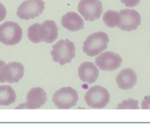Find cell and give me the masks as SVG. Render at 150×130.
Listing matches in <instances>:
<instances>
[{"mask_svg":"<svg viewBox=\"0 0 150 130\" xmlns=\"http://www.w3.org/2000/svg\"><path fill=\"white\" fill-rule=\"evenodd\" d=\"M119 88L122 90H130L136 85L137 82V75L131 69H125L122 71L116 79Z\"/></svg>","mask_w":150,"mask_h":130,"instance_id":"5bb4252c","label":"cell"},{"mask_svg":"<svg viewBox=\"0 0 150 130\" xmlns=\"http://www.w3.org/2000/svg\"><path fill=\"white\" fill-rule=\"evenodd\" d=\"M16 100V94L10 85H0V105L9 106Z\"/></svg>","mask_w":150,"mask_h":130,"instance_id":"2e32d148","label":"cell"},{"mask_svg":"<svg viewBox=\"0 0 150 130\" xmlns=\"http://www.w3.org/2000/svg\"><path fill=\"white\" fill-rule=\"evenodd\" d=\"M122 59L118 54L111 51L102 53L95 59V63L102 71H112L121 66Z\"/></svg>","mask_w":150,"mask_h":130,"instance_id":"9c48e42d","label":"cell"},{"mask_svg":"<svg viewBox=\"0 0 150 130\" xmlns=\"http://www.w3.org/2000/svg\"><path fill=\"white\" fill-rule=\"evenodd\" d=\"M58 27L55 21H45L39 26V36L42 42L52 44L58 38Z\"/></svg>","mask_w":150,"mask_h":130,"instance_id":"7c38bea8","label":"cell"},{"mask_svg":"<svg viewBox=\"0 0 150 130\" xmlns=\"http://www.w3.org/2000/svg\"><path fill=\"white\" fill-rule=\"evenodd\" d=\"M139 108V101L136 99H133L125 100L119 104L118 107H117L118 110H127V109L138 110Z\"/></svg>","mask_w":150,"mask_h":130,"instance_id":"d6986e66","label":"cell"},{"mask_svg":"<svg viewBox=\"0 0 150 130\" xmlns=\"http://www.w3.org/2000/svg\"><path fill=\"white\" fill-rule=\"evenodd\" d=\"M79 76L81 80L88 84L95 82L99 76V70L91 62H84L79 68Z\"/></svg>","mask_w":150,"mask_h":130,"instance_id":"4fadbf2b","label":"cell"},{"mask_svg":"<svg viewBox=\"0 0 150 130\" xmlns=\"http://www.w3.org/2000/svg\"><path fill=\"white\" fill-rule=\"evenodd\" d=\"M39 26L40 24L36 23L29 26L28 29V38L29 41L35 44H39V43L42 42L39 36Z\"/></svg>","mask_w":150,"mask_h":130,"instance_id":"ac0fdd59","label":"cell"},{"mask_svg":"<svg viewBox=\"0 0 150 130\" xmlns=\"http://www.w3.org/2000/svg\"><path fill=\"white\" fill-rule=\"evenodd\" d=\"M2 74L6 82L17 83L24 75V67L18 62H11L4 66Z\"/></svg>","mask_w":150,"mask_h":130,"instance_id":"8fae6325","label":"cell"},{"mask_svg":"<svg viewBox=\"0 0 150 130\" xmlns=\"http://www.w3.org/2000/svg\"><path fill=\"white\" fill-rule=\"evenodd\" d=\"M120 23L117 27L127 32L136 30L140 26L142 17L139 12L132 9H125L119 12Z\"/></svg>","mask_w":150,"mask_h":130,"instance_id":"ba28073f","label":"cell"},{"mask_svg":"<svg viewBox=\"0 0 150 130\" xmlns=\"http://www.w3.org/2000/svg\"><path fill=\"white\" fill-rule=\"evenodd\" d=\"M142 108L143 110H150V96L144 99L142 102Z\"/></svg>","mask_w":150,"mask_h":130,"instance_id":"44dd1931","label":"cell"},{"mask_svg":"<svg viewBox=\"0 0 150 130\" xmlns=\"http://www.w3.org/2000/svg\"><path fill=\"white\" fill-rule=\"evenodd\" d=\"M103 20L108 27L114 28L118 26L120 23V13L115 10H108L104 13Z\"/></svg>","mask_w":150,"mask_h":130,"instance_id":"e0dca14e","label":"cell"},{"mask_svg":"<svg viewBox=\"0 0 150 130\" xmlns=\"http://www.w3.org/2000/svg\"><path fill=\"white\" fill-rule=\"evenodd\" d=\"M120 1L125 4V7H134L140 3L141 0H120Z\"/></svg>","mask_w":150,"mask_h":130,"instance_id":"ffe728a7","label":"cell"},{"mask_svg":"<svg viewBox=\"0 0 150 130\" xmlns=\"http://www.w3.org/2000/svg\"><path fill=\"white\" fill-rule=\"evenodd\" d=\"M62 25L72 32L81 30L84 26L83 19L75 12H68L62 18Z\"/></svg>","mask_w":150,"mask_h":130,"instance_id":"9a60e30c","label":"cell"},{"mask_svg":"<svg viewBox=\"0 0 150 130\" xmlns=\"http://www.w3.org/2000/svg\"><path fill=\"white\" fill-rule=\"evenodd\" d=\"M47 101V94L42 88H32L26 96V101L23 108L36 110L40 108Z\"/></svg>","mask_w":150,"mask_h":130,"instance_id":"30bf717a","label":"cell"},{"mask_svg":"<svg viewBox=\"0 0 150 130\" xmlns=\"http://www.w3.org/2000/svg\"><path fill=\"white\" fill-rule=\"evenodd\" d=\"M5 65L6 63H4V61L0 60V83H4V82H6V81L4 80V77H3V74H2L3 69H4Z\"/></svg>","mask_w":150,"mask_h":130,"instance_id":"603a6c76","label":"cell"},{"mask_svg":"<svg viewBox=\"0 0 150 130\" xmlns=\"http://www.w3.org/2000/svg\"><path fill=\"white\" fill-rule=\"evenodd\" d=\"M110 101V94L103 87L95 85L89 89L85 95V101L87 106L93 109H103L106 107Z\"/></svg>","mask_w":150,"mask_h":130,"instance_id":"277c9868","label":"cell"},{"mask_svg":"<svg viewBox=\"0 0 150 130\" xmlns=\"http://www.w3.org/2000/svg\"><path fill=\"white\" fill-rule=\"evenodd\" d=\"M79 101L77 91L70 87L62 88L56 91L53 96V102L61 110H67L76 105Z\"/></svg>","mask_w":150,"mask_h":130,"instance_id":"5b68a950","label":"cell"},{"mask_svg":"<svg viewBox=\"0 0 150 130\" xmlns=\"http://www.w3.org/2000/svg\"><path fill=\"white\" fill-rule=\"evenodd\" d=\"M109 37L104 32H98L89 35L83 42V51L89 57H95L108 48Z\"/></svg>","mask_w":150,"mask_h":130,"instance_id":"7a4b0ae2","label":"cell"},{"mask_svg":"<svg viewBox=\"0 0 150 130\" xmlns=\"http://www.w3.org/2000/svg\"><path fill=\"white\" fill-rule=\"evenodd\" d=\"M45 9L42 0H26L17 10V16L22 20H29L39 16Z\"/></svg>","mask_w":150,"mask_h":130,"instance_id":"8992f818","label":"cell"},{"mask_svg":"<svg viewBox=\"0 0 150 130\" xmlns=\"http://www.w3.org/2000/svg\"><path fill=\"white\" fill-rule=\"evenodd\" d=\"M23 30L18 24L5 21L0 25V42L6 46H14L20 43Z\"/></svg>","mask_w":150,"mask_h":130,"instance_id":"3957f363","label":"cell"},{"mask_svg":"<svg viewBox=\"0 0 150 130\" xmlns=\"http://www.w3.org/2000/svg\"><path fill=\"white\" fill-rule=\"evenodd\" d=\"M7 16V10L5 8V6L0 2V22L2 21Z\"/></svg>","mask_w":150,"mask_h":130,"instance_id":"7402d4cb","label":"cell"},{"mask_svg":"<svg viewBox=\"0 0 150 130\" xmlns=\"http://www.w3.org/2000/svg\"><path fill=\"white\" fill-rule=\"evenodd\" d=\"M53 60L61 66L70 63L76 57V46L69 39L60 40L53 46L51 52Z\"/></svg>","mask_w":150,"mask_h":130,"instance_id":"6da1fadb","label":"cell"},{"mask_svg":"<svg viewBox=\"0 0 150 130\" xmlns=\"http://www.w3.org/2000/svg\"><path fill=\"white\" fill-rule=\"evenodd\" d=\"M78 10L85 20L93 21L99 19L102 15V2L100 0H81Z\"/></svg>","mask_w":150,"mask_h":130,"instance_id":"52a82bcc","label":"cell"}]
</instances>
